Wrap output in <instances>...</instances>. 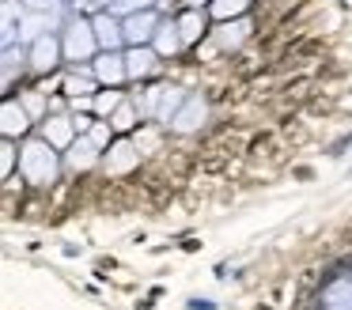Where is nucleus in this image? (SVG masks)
I'll list each match as a JSON object with an SVG mask.
<instances>
[{
	"label": "nucleus",
	"mask_w": 352,
	"mask_h": 310,
	"mask_svg": "<svg viewBox=\"0 0 352 310\" xmlns=\"http://www.w3.org/2000/svg\"><path fill=\"white\" fill-rule=\"evenodd\" d=\"M186 4H190V8H201V4H205V0H186Z\"/></svg>",
	"instance_id": "bb28decb"
},
{
	"label": "nucleus",
	"mask_w": 352,
	"mask_h": 310,
	"mask_svg": "<svg viewBox=\"0 0 352 310\" xmlns=\"http://www.w3.org/2000/svg\"><path fill=\"white\" fill-rule=\"evenodd\" d=\"M23 106L31 110V118H38L42 106H46V98H42V95H27V98H23Z\"/></svg>",
	"instance_id": "a878e982"
},
{
	"label": "nucleus",
	"mask_w": 352,
	"mask_h": 310,
	"mask_svg": "<svg viewBox=\"0 0 352 310\" xmlns=\"http://www.w3.org/2000/svg\"><path fill=\"white\" fill-rule=\"evenodd\" d=\"M160 23H163V19L152 12V8L125 15V45H148V42H155V30H160Z\"/></svg>",
	"instance_id": "423d86ee"
},
{
	"label": "nucleus",
	"mask_w": 352,
	"mask_h": 310,
	"mask_svg": "<svg viewBox=\"0 0 352 310\" xmlns=\"http://www.w3.org/2000/svg\"><path fill=\"white\" fill-rule=\"evenodd\" d=\"M155 57L160 53L152 49V45H129V53H125V65H129V80H140V76H148L155 68Z\"/></svg>",
	"instance_id": "dca6fc26"
},
{
	"label": "nucleus",
	"mask_w": 352,
	"mask_h": 310,
	"mask_svg": "<svg viewBox=\"0 0 352 310\" xmlns=\"http://www.w3.org/2000/svg\"><path fill=\"white\" fill-rule=\"evenodd\" d=\"M31 4H34V12L23 8V19H19V42H27V45L61 27V4L57 0H31Z\"/></svg>",
	"instance_id": "f03ea898"
},
{
	"label": "nucleus",
	"mask_w": 352,
	"mask_h": 310,
	"mask_svg": "<svg viewBox=\"0 0 352 310\" xmlns=\"http://www.w3.org/2000/svg\"><path fill=\"white\" fill-rule=\"evenodd\" d=\"M178 30H182V42L186 45L201 42V34H205V12H201V8H190V12L178 19Z\"/></svg>",
	"instance_id": "a211bd4d"
},
{
	"label": "nucleus",
	"mask_w": 352,
	"mask_h": 310,
	"mask_svg": "<svg viewBox=\"0 0 352 310\" xmlns=\"http://www.w3.org/2000/svg\"><path fill=\"white\" fill-rule=\"evenodd\" d=\"M205 118H208V102L201 95H186V102H182V110L175 113V121H170V129L175 133H197L201 125H205Z\"/></svg>",
	"instance_id": "9d476101"
},
{
	"label": "nucleus",
	"mask_w": 352,
	"mask_h": 310,
	"mask_svg": "<svg viewBox=\"0 0 352 310\" xmlns=\"http://www.w3.org/2000/svg\"><path fill=\"white\" fill-rule=\"evenodd\" d=\"M61 45H65V57H69V60H91L95 49H102L91 19H72L69 27H65Z\"/></svg>",
	"instance_id": "39448f33"
},
{
	"label": "nucleus",
	"mask_w": 352,
	"mask_h": 310,
	"mask_svg": "<svg viewBox=\"0 0 352 310\" xmlns=\"http://www.w3.org/2000/svg\"><path fill=\"white\" fill-rule=\"evenodd\" d=\"M122 102H125V98H122V91H114V87H110V91H102V95L95 98V113H99V118H110V113H114Z\"/></svg>",
	"instance_id": "5701e85b"
},
{
	"label": "nucleus",
	"mask_w": 352,
	"mask_h": 310,
	"mask_svg": "<svg viewBox=\"0 0 352 310\" xmlns=\"http://www.w3.org/2000/svg\"><path fill=\"white\" fill-rule=\"evenodd\" d=\"M91 76H95L99 83H107V87H118L122 80H129V65H125V53H122V49H102L99 57H95Z\"/></svg>",
	"instance_id": "0eeeda50"
},
{
	"label": "nucleus",
	"mask_w": 352,
	"mask_h": 310,
	"mask_svg": "<svg viewBox=\"0 0 352 310\" xmlns=\"http://www.w3.org/2000/svg\"><path fill=\"white\" fill-rule=\"evenodd\" d=\"M246 34H250V23H246V19H228V23H223V27L212 34V42L220 45V49H235V45L243 42Z\"/></svg>",
	"instance_id": "f3484780"
},
{
	"label": "nucleus",
	"mask_w": 352,
	"mask_h": 310,
	"mask_svg": "<svg viewBox=\"0 0 352 310\" xmlns=\"http://www.w3.org/2000/svg\"><path fill=\"white\" fill-rule=\"evenodd\" d=\"M91 23H95V34H99L102 49H122V45H125V19H122V15H114V12L102 8Z\"/></svg>",
	"instance_id": "1a4fd4ad"
},
{
	"label": "nucleus",
	"mask_w": 352,
	"mask_h": 310,
	"mask_svg": "<svg viewBox=\"0 0 352 310\" xmlns=\"http://www.w3.org/2000/svg\"><path fill=\"white\" fill-rule=\"evenodd\" d=\"M144 8H152V0H114V4L107 8V12H114V15H133V12H144Z\"/></svg>",
	"instance_id": "b1692460"
},
{
	"label": "nucleus",
	"mask_w": 352,
	"mask_h": 310,
	"mask_svg": "<svg viewBox=\"0 0 352 310\" xmlns=\"http://www.w3.org/2000/svg\"><path fill=\"white\" fill-rule=\"evenodd\" d=\"M65 91H69L72 98H87L95 91V76H80V72H72L69 80H65Z\"/></svg>",
	"instance_id": "4be33fe9"
},
{
	"label": "nucleus",
	"mask_w": 352,
	"mask_h": 310,
	"mask_svg": "<svg viewBox=\"0 0 352 310\" xmlns=\"http://www.w3.org/2000/svg\"><path fill=\"white\" fill-rule=\"evenodd\" d=\"M19 170L31 186H50L61 174V159H57V148L50 140H27L23 151H19Z\"/></svg>",
	"instance_id": "f257e3e1"
},
{
	"label": "nucleus",
	"mask_w": 352,
	"mask_h": 310,
	"mask_svg": "<svg viewBox=\"0 0 352 310\" xmlns=\"http://www.w3.org/2000/svg\"><path fill=\"white\" fill-rule=\"evenodd\" d=\"M107 140H110V121H99V125H91L87 133H80V140H72L65 163H69L72 170H87V166L99 163V151Z\"/></svg>",
	"instance_id": "7ed1b4c3"
},
{
	"label": "nucleus",
	"mask_w": 352,
	"mask_h": 310,
	"mask_svg": "<svg viewBox=\"0 0 352 310\" xmlns=\"http://www.w3.org/2000/svg\"><path fill=\"white\" fill-rule=\"evenodd\" d=\"M182 30H178V19H163L160 30H155V53L160 57H175L178 49H182Z\"/></svg>",
	"instance_id": "2eb2a0df"
},
{
	"label": "nucleus",
	"mask_w": 352,
	"mask_h": 310,
	"mask_svg": "<svg viewBox=\"0 0 352 310\" xmlns=\"http://www.w3.org/2000/svg\"><path fill=\"white\" fill-rule=\"evenodd\" d=\"M246 8H250V0H208V12L216 15V19H243Z\"/></svg>",
	"instance_id": "aec40b11"
},
{
	"label": "nucleus",
	"mask_w": 352,
	"mask_h": 310,
	"mask_svg": "<svg viewBox=\"0 0 352 310\" xmlns=\"http://www.w3.org/2000/svg\"><path fill=\"white\" fill-rule=\"evenodd\" d=\"M322 310H352V272H341L322 291Z\"/></svg>",
	"instance_id": "4468645a"
},
{
	"label": "nucleus",
	"mask_w": 352,
	"mask_h": 310,
	"mask_svg": "<svg viewBox=\"0 0 352 310\" xmlns=\"http://www.w3.org/2000/svg\"><path fill=\"white\" fill-rule=\"evenodd\" d=\"M99 4H107V8H110V4H114V0H99Z\"/></svg>",
	"instance_id": "cd10ccee"
},
{
	"label": "nucleus",
	"mask_w": 352,
	"mask_h": 310,
	"mask_svg": "<svg viewBox=\"0 0 352 310\" xmlns=\"http://www.w3.org/2000/svg\"><path fill=\"white\" fill-rule=\"evenodd\" d=\"M137 113H140V106H133V102H122L118 106L114 113H110V129H114V133H129L133 125H137Z\"/></svg>",
	"instance_id": "412c9836"
},
{
	"label": "nucleus",
	"mask_w": 352,
	"mask_h": 310,
	"mask_svg": "<svg viewBox=\"0 0 352 310\" xmlns=\"http://www.w3.org/2000/svg\"><path fill=\"white\" fill-rule=\"evenodd\" d=\"M12 166H16V148H12V140H4V148H0V174L8 178Z\"/></svg>",
	"instance_id": "393cba45"
},
{
	"label": "nucleus",
	"mask_w": 352,
	"mask_h": 310,
	"mask_svg": "<svg viewBox=\"0 0 352 310\" xmlns=\"http://www.w3.org/2000/svg\"><path fill=\"white\" fill-rule=\"evenodd\" d=\"M140 163V144L137 140H118L110 144V151L102 155V170L107 174H129Z\"/></svg>",
	"instance_id": "6e6552de"
},
{
	"label": "nucleus",
	"mask_w": 352,
	"mask_h": 310,
	"mask_svg": "<svg viewBox=\"0 0 352 310\" xmlns=\"http://www.w3.org/2000/svg\"><path fill=\"white\" fill-rule=\"evenodd\" d=\"M27 129H31V110L23 102H16V98H8L4 110H0V133H4V140H16Z\"/></svg>",
	"instance_id": "f8f14e48"
},
{
	"label": "nucleus",
	"mask_w": 352,
	"mask_h": 310,
	"mask_svg": "<svg viewBox=\"0 0 352 310\" xmlns=\"http://www.w3.org/2000/svg\"><path fill=\"white\" fill-rule=\"evenodd\" d=\"M182 102H186V95H182V87H152V91H144V98H140V113L144 118H155V121H175V113L182 110Z\"/></svg>",
	"instance_id": "20e7f679"
},
{
	"label": "nucleus",
	"mask_w": 352,
	"mask_h": 310,
	"mask_svg": "<svg viewBox=\"0 0 352 310\" xmlns=\"http://www.w3.org/2000/svg\"><path fill=\"white\" fill-rule=\"evenodd\" d=\"M27 49H31V68H34V72H50V68H57L65 45L57 42V34H42V38H34Z\"/></svg>",
	"instance_id": "9b49d317"
},
{
	"label": "nucleus",
	"mask_w": 352,
	"mask_h": 310,
	"mask_svg": "<svg viewBox=\"0 0 352 310\" xmlns=\"http://www.w3.org/2000/svg\"><path fill=\"white\" fill-rule=\"evenodd\" d=\"M23 60H31V49H23V42L19 45H4V87H8L12 80H16V68H23Z\"/></svg>",
	"instance_id": "6ab92c4d"
},
{
	"label": "nucleus",
	"mask_w": 352,
	"mask_h": 310,
	"mask_svg": "<svg viewBox=\"0 0 352 310\" xmlns=\"http://www.w3.org/2000/svg\"><path fill=\"white\" fill-rule=\"evenodd\" d=\"M76 133H80V129H76V118H65V113L42 121V140H50L54 148H72Z\"/></svg>",
	"instance_id": "ddd939ff"
}]
</instances>
